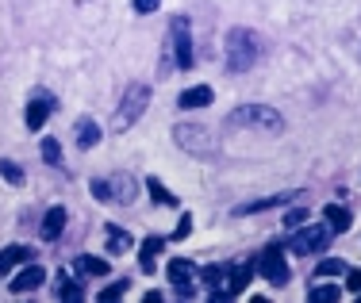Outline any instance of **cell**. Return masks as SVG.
<instances>
[{"instance_id": "30bf717a", "label": "cell", "mask_w": 361, "mask_h": 303, "mask_svg": "<svg viewBox=\"0 0 361 303\" xmlns=\"http://www.w3.org/2000/svg\"><path fill=\"white\" fill-rule=\"evenodd\" d=\"M58 108V100L50 97L47 89H39L35 97L27 100V111H23V123H27V131H42L47 127V119H50V111Z\"/></svg>"}, {"instance_id": "f1b7e54d", "label": "cell", "mask_w": 361, "mask_h": 303, "mask_svg": "<svg viewBox=\"0 0 361 303\" xmlns=\"http://www.w3.org/2000/svg\"><path fill=\"white\" fill-rule=\"evenodd\" d=\"M127 288H131V280H116L100 292V299H119V296H127Z\"/></svg>"}, {"instance_id": "52a82bcc", "label": "cell", "mask_w": 361, "mask_h": 303, "mask_svg": "<svg viewBox=\"0 0 361 303\" xmlns=\"http://www.w3.org/2000/svg\"><path fill=\"white\" fill-rule=\"evenodd\" d=\"M326 242H331V227H319V223H315V227H304V230L296 227V235L285 242V249L288 254H323Z\"/></svg>"}, {"instance_id": "4dcf8cb0", "label": "cell", "mask_w": 361, "mask_h": 303, "mask_svg": "<svg viewBox=\"0 0 361 303\" xmlns=\"http://www.w3.org/2000/svg\"><path fill=\"white\" fill-rule=\"evenodd\" d=\"M188 230H192V215H180V223H177V230H173V238H188Z\"/></svg>"}, {"instance_id": "8fae6325", "label": "cell", "mask_w": 361, "mask_h": 303, "mask_svg": "<svg viewBox=\"0 0 361 303\" xmlns=\"http://www.w3.org/2000/svg\"><path fill=\"white\" fill-rule=\"evenodd\" d=\"M42 284H47V269H42V265H27V269H20L12 276L8 288H12L16 296H23V292H35V288H42Z\"/></svg>"}, {"instance_id": "603a6c76", "label": "cell", "mask_w": 361, "mask_h": 303, "mask_svg": "<svg viewBox=\"0 0 361 303\" xmlns=\"http://www.w3.org/2000/svg\"><path fill=\"white\" fill-rule=\"evenodd\" d=\"M288 196H292V192L269 196V200H254V204H243V207H235V215H254V211H269V207H281V204H288Z\"/></svg>"}, {"instance_id": "ba28073f", "label": "cell", "mask_w": 361, "mask_h": 303, "mask_svg": "<svg viewBox=\"0 0 361 303\" xmlns=\"http://www.w3.org/2000/svg\"><path fill=\"white\" fill-rule=\"evenodd\" d=\"M254 269L262 273L269 284H277V288H281V284H288V276H292L288 261H285V249H277V246H269V249H265V254L254 261Z\"/></svg>"}, {"instance_id": "4fadbf2b", "label": "cell", "mask_w": 361, "mask_h": 303, "mask_svg": "<svg viewBox=\"0 0 361 303\" xmlns=\"http://www.w3.org/2000/svg\"><path fill=\"white\" fill-rule=\"evenodd\" d=\"M212 97H216V92H212V85H192V89H185V92L177 97V108H180V111L208 108V104H212Z\"/></svg>"}, {"instance_id": "9c48e42d", "label": "cell", "mask_w": 361, "mask_h": 303, "mask_svg": "<svg viewBox=\"0 0 361 303\" xmlns=\"http://www.w3.org/2000/svg\"><path fill=\"white\" fill-rule=\"evenodd\" d=\"M166 273H169V284H173V292L180 299H192L196 296V269H192V261L188 257H173V261L166 265Z\"/></svg>"}, {"instance_id": "7c38bea8", "label": "cell", "mask_w": 361, "mask_h": 303, "mask_svg": "<svg viewBox=\"0 0 361 303\" xmlns=\"http://www.w3.org/2000/svg\"><path fill=\"white\" fill-rule=\"evenodd\" d=\"M227 273H231L227 265H204V269L196 273V276H200V280H204V284H208V288H212V299H227L231 292L223 288V284H227Z\"/></svg>"}, {"instance_id": "2e32d148", "label": "cell", "mask_w": 361, "mask_h": 303, "mask_svg": "<svg viewBox=\"0 0 361 303\" xmlns=\"http://www.w3.org/2000/svg\"><path fill=\"white\" fill-rule=\"evenodd\" d=\"M104 242H108V254H127V249L135 246V238L127 235L123 227H116V223H108V227H104Z\"/></svg>"}, {"instance_id": "5bb4252c", "label": "cell", "mask_w": 361, "mask_h": 303, "mask_svg": "<svg viewBox=\"0 0 361 303\" xmlns=\"http://www.w3.org/2000/svg\"><path fill=\"white\" fill-rule=\"evenodd\" d=\"M161 249H166V238H158V235L146 238L142 246H139V265H142V273H146V276L158 269V254H161Z\"/></svg>"}, {"instance_id": "7a4b0ae2", "label": "cell", "mask_w": 361, "mask_h": 303, "mask_svg": "<svg viewBox=\"0 0 361 303\" xmlns=\"http://www.w3.org/2000/svg\"><path fill=\"white\" fill-rule=\"evenodd\" d=\"M89 192H92V200H100V204L131 207L135 200H139V180H135L127 169H119V173H111V177H92Z\"/></svg>"}, {"instance_id": "cb8c5ba5", "label": "cell", "mask_w": 361, "mask_h": 303, "mask_svg": "<svg viewBox=\"0 0 361 303\" xmlns=\"http://www.w3.org/2000/svg\"><path fill=\"white\" fill-rule=\"evenodd\" d=\"M58 296H62V299H81L85 296V288H81V284H77V276H70V273H58Z\"/></svg>"}, {"instance_id": "9a60e30c", "label": "cell", "mask_w": 361, "mask_h": 303, "mask_svg": "<svg viewBox=\"0 0 361 303\" xmlns=\"http://www.w3.org/2000/svg\"><path fill=\"white\" fill-rule=\"evenodd\" d=\"M66 219H70V215H66V207H50L47 215H42V238L47 242H54V238H62V230H66Z\"/></svg>"}, {"instance_id": "4316f807", "label": "cell", "mask_w": 361, "mask_h": 303, "mask_svg": "<svg viewBox=\"0 0 361 303\" xmlns=\"http://www.w3.org/2000/svg\"><path fill=\"white\" fill-rule=\"evenodd\" d=\"M342 273H346V261H338V257H326V261L315 265V276H319V280L323 276H342Z\"/></svg>"}, {"instance_id": "5b68a950", "label": "cell", "mask_w": 361, "mask_h": 303, "mask_svg": "<svg viewBox=\"0 0 361 303\" xmlns=\"http://www.w3.org/2000/svg\"><path fill=\"white\" fill-rule=\"evenodd\" d=\"M146 104H150V85L131 81L127 92H123V100H119V108H116V116H111V131H131V127L142 119Z\"/></svg>"}, {"instance_id": "44dd1931", "label": "cell", "mask_w": 361, "mask_h": 303, "mask_svg": "<svg viewBox=\"0 0 361 303\" xmlns=\"http://www.w3.org/2000/svg\"><path fill=\"white\" fill-rule=\"evenodd\" d=\"M323 219L331 223V230H338V235H342V230H350V223H354V219H350V207H342V204H326L323 207Z\"/></svg>"}, {"instance_id": "d6a6232c", "label": "cell", "mask_w": 361, "mask_h": 303, "mask_svg": "<svg viewBox=\"0 0 361 303\" xmlns=\"http://www.w3.org/2000/svg\"><path fill=\"white\" fill-rule=\"evenodd\" d=\"M346 292H354V296L361 292V269H350L346 273Z\"/></svg>"}, {"instance_id": "1f68e13d", "label": "cell", "mask_w": 361, "mask_h": 303, "mask_svg": "<svg viewBox=\"0 0 361 303\" xmlns=\"http://www.w3.org/2000/svg\"><path fill=\"white\" fill-rule=\"evenodd\" d=\"M304 219H307V211H288V215H285V227L296 230V227H304Z\"/></svg>"}, {"instance_id": "ac0fdd59", "label": "cell", "mask_w": 361, "mask_h": 303, "mask_svg": "<svg viewBox=\"0 0 361 303\" xmlns=\"http://www.w3.org/2000/svg\"><path fill=\"white\" fill-rule=\"evenodd\" d=\"M73 138H77V146H81V150H92V146L100 142V127L92 123L89 116H85V119H77V127H73Z\"/></svg>"}, {"instance_id": "d6986e66", "label": "cell", "mask_w": 361, "mask_h": 303, "mask_svg": "<svg viewBox=\"0 0 361 303\" xmlns=\"http://www.w3.org/2000/svg\"><path fill=\"white\" fill-rule=\"evenodd\" d=\"M254 261L250 265H238V269H231L227 273V292H231V296H238V292H246V284H250L254 280Z\"/></svg>"}, {"instance_id": "ffe728a7", "label": "cell", "mask_w": 361, "mask_h": 303, "mask_svg": "<svg viewBox=\"0 0 361 303\" xmlns=\"http://www.w3.org/2000/svg\"><path fill=\"white\" fill-rule=\"evenodd\" d=\"M73 273H81V276H108V261H104V257H92V254H81L73 261Z\"/></svg>"}, {"instance_id": "7402d4cb", "label": "cell", "mask_w": 361, "mask_h": 303, "mask_svg": "<svg viewBox=\"0 0 361 303\" xmlns=\"http://www.w3.org/2000/svg\"><path fill=\"white\" fill-rule=\"evenodd\" d=\"M307 299H312V303H334V299H342V288H338V284H315L312 280Z\"/></svg>"}, {"instance_id": "8992f818", "label": "cell", "mask_w": 361, "mask_h": 303, "mask_svg": "<svg viewBox=\"0 0 361 303\" xmlns=\"http://www.w3.org/2000/svg\"><path fill=\"white\" fill-rule=\"evenodd\" d=\"M169 50H173L177 69H192L196 47H192V23H188L185 16H173V20H169Z\"/></svg>"}, {"instance_id": "e0dca14e", "label": "cell", "mask_w": 361, "mask_h": 303, "mask_svg": "<svg viewBox=\"0 0 361 303\" xmlns=\"http://www.w3.org/2000/svg\"><path fill=\"white\" fill-rule=\"evenodd\" d=\"M23 261H31V249L27 246H4V249H0V276H8L16 265H23Z\"/></svg>"}, {"instance_id": "277c9868", "label": "cell", "mask_w": 361, "mask_h": 303, "mask_svg": "<svg viewBox=\"0 0 361 303\" xmlns=\"http://www.w3.org/2000/svg\"><path fill=\"white\" fill-rule=\"evenodd\" d=\"M223 62L231 73H246L257 62V35L250 27H231L223 39Z\"/></svg>"}, {"instance_id": "d4e9b609", "label": "cell", "mask_w": 361, "mask_h": 303, "mask_svg": "<svg viewBox=\"0 0 361 303\" xmlns=\"http://www.w3.org/2000/svg\"><path fill=\"white\" fill-rule=\"evenodd\" d=\"M146 188H150V196H154V204H166V207H177V196H173V192H169V188H166V185H161V180H158V177H150V180H146Z\"/></svg>"}, {"instance_id": "484cf974", "label": "cell", "mask_w": 361, "mask_h": 303, "mask_svg": "<svg viewBox=\"0 0 361 303\" xmlns=\"http://www.w3.org/2000/svg\"><path fill=\"white\" fill-rule=\"evenodd\" d=\"M42 158H47V166H54V169H62V146H58V138H42Z\"/></svg>"}, {"instance_id": "f546056e", "label": "cell", "mask_w": 361, "mask_h": 303, "mask_svg": "<svg viewBox=\"0 0 361 303\" xmlns=\"http://www.w3.org/2000/svg\"><path fill=\"white\" fill-rule=\"evenodd\" d=\"M131 8L139 16H150V12H158V8H161V0H131Z\"/></svg>"}, {"instance_id": "6da1fadb", "label": "cell", "mask_w": 361, "mask_h": 303, "mask_svg": "<svg viewBox=\"0 0 361 303\" xmlns=\"http://www.w3.org/2000/svg\"><path fill=\"white\" fill-rule=\"evenodd\" d=\"M227 131H262V135H281L285 116L269 104H243L227 116Z\"/></svg>"}, {"instance_id": "3957f363", "label": "cell", "mask_w": 361, "mask_h": 303, "mask_svg": "<svg viewBox=\"0 0 361 303\" xmlns=\"http://www.w3.org/2000/svg\"><path fill=\"white\" fill-rule=\"evenodd\" d=\"M173 142L180 146L185 154H192V158H204V161H212V158H219V135L212 131L208 123H177L173 127Z\"/></svg>"}, {"instance_id": "83f0119b", "label": "cell", "mask_w": 361, "mask_h": 303, "mask_svg": "<svg viewBox=\"0 0 361 303\" xmlns=\"http://www.w3.org/2000/svg\"><path fill=\"white\" fill-rule=\"evenodd\" d=\"M0 177L12 180V185H23V180H27V177H23V169L16 166V161H8V158H0Z\"/></svg>"}]
</instances>
